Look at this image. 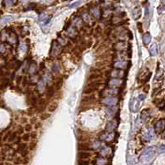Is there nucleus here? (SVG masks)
<instances>
[{
    "instance_id": "1",
    "label": "nucleus",
    "mask_w": 165,
    "mask_h": 165,
    "mask_svg": "<svg viewBox=\"0 0 165 165\" xmlns=\"http://www.w3.org/2000/svg\"><path fill=\"white\" fill-rule=\"evenodd\" d=\"M62 52V45L60 44L57 41H54L52 42L51 51H50V55L53 57H56V56L60 55Z\"/></svg>"
},
{
    "instance_id": "2",
    "label": "nucleus",
    "mask_w": 165,
    "mask_h": 165,
    "mask_svg": "<svg viewBox=\"0 0 165 165\" xmlns=\"http://www.w3.org/2000/svg\"><path fill=\"white\" fill-rule=\"evenodd\" d=\"M101 102L107 106H114L117 104L118 98L116 97H106L102 100Z\"/></svg>"
},
{
    "instance_id": "3",
    "label": "nucleus",
    "mask_w": 165,
    "mask_h": 165,
    "mask_svg": "<svg viewBox=\"0 0 165 165\" xmlns=\"http://www.w3.org/2000/svg\"><path fill=\"white\" fill-rule=\"evenodd\" d=\"M140 102L139 101L138 98H131V99H130V103H129L130 110L132 112H137L139 109H140Z\"/></svg>"
},
{
    "instance_id": "4",
    "label": "nucleus",
    "mask_w": 165,
    "mask_h": 165,
    "mask_svg": "<svg viewBox=\"0 0 165 165\" xmlns=\"http://www.w3.org/2000/svg\"><path fill=\"white\" fill-rule=\"evenodd\" d=\"M154 154V149L152 147H149L143 151L141 155L140 156V159L141 161H146L150 158H151Z\"/></svg>"
},
{
    "instance_id": "5",
    "label": "nucleus",
    "mask_w": 165,
    "mask_h": 165,
    "mask_svg": "<svg viewBox=\"0 0 165 165\" xmlns=\"http://www.w3.org/2000/svg\"><path fill=\"white\" fill-rule=\"evenodd\" d=\"M165 130V119H160L154 124V132L157 134L163 133Z\"/></svg>"
},
{
    "instance_id": "6",
    "label": "nucleus",
    "mask_w": 165,
    "mask_h": 165,
    "mask_svg": "<svg viewBox=\"0 0 165 165\" xmlns=\"http://www.w3.org/2000/svg\"><path fill=\"white\" fill-rule=\"evenodd\" d=\"M118 92H119V90H118L117 88H109L104 89L103 91L102 92L101 95L102 97H104V98H106V97H116V94L118 93Z\"/></svg>"
},
{
    "instance_id": "7",
    "label": "nucleus",
    "mask_w": 165,
    "mask_h": 165,
    "mask_svg": "<svg viewBox=\"0 0 165 165\" xmlns=\"http://www.w3.org/2000/svg\"><path fill=\"white\" fill-rule=\"evenodd\" d=\"M156 137L155 135V132H154V130L152 128H149L148 130H146L145 133H144V136H143V139L145 141H150V140H154Z\"/></svg>"
},
{
    "instance_id": "8",
    "label": "nucleus",
    "mask_w": 165,
    "mask_h": 165,
    "mask_svg": "<svg viewBox=\"0 0 165 165\" xmlns=\"http://www.w3.org/2000/svg\"><path fill=\"white\" fill-rule=\"evenodd\" d=\"M4 39L8 42V43L12 44V45L16 44L17 42V37L15 33H13V32H7V33H5Z\"/></svg>"
},
{
    "instance_id": "9",
    "label": "nucleus",
    "mask_w": 165,
    "mask_h": 165,
    "mask_svg": "<svg viewBox=\"0 0 165 165\" xmlns=\"http://www.w3.org/2000/svg\"><path fill=\"white\" fill-rule=\"evenodd\" d=\"M110 76L112 78H122L124 77V72L120 69H114L110 72Z\"/></svg>"
},
{
    "instance_id": "10",
    "label": "nucleus",
    "mask_w": 165,
    "mask_h": 165,
    "mask_svg": "<svg viewBox=\"0 0 165 165\" xmlns=\"http://www.w3.org/2000/svg\"><path fill=\"white\" fill-rule=\"evenodd\" d=\"M121 79H119V78H111L108 81V86H110V88H116L121 85Z\"/></svg>"
},
{
    "instance_id": "11",
    "label": "nucleus",
    "mask_w": 165,
    "mask_h": 165,
    "mask_svg": "<svg viewBox=\"0 0 165 165\" xmlns=\"http://www.w3.org/2000/svg\"><path fill=\"white\" fill-rule=\"evenodd\" d=\"M89 13L94 18H99L101 16V10L98 7H92L89 10Z\"/></svg>"
},
{
    "instance_id": "12",
    "label": "nucleus",
    "mask_w": 165,
    "mask_h": 165,
    "mask_svg": "<svg viewBox=\"0 0 165 165\" xmlns=\"http://www.w3.org/2000/svg\"><path fill=\"white\" fill-rule=\"evenodd\" d=\"M115 138V133L114 132H106L103 135H101V140H104V141L110 142L112 140H113Z\"/></svg>"
},
{
    "instance_id": "13",
    "label": "nucleus",
    "mask_w": 165,
    "mask_h": 165,
    "mask_svg": "<svg viewBox=\"0 0 165 165\" xmlns=\"http://www.w3.org/2000/svg\"><path fill=\"white\" fill-rule=\"evenodd\" d=\"M66 32H67V35L69 36V37L70 38H75L76 36L78 34V31L76 30V28L74 27V26H69L68 27V29L66 30Z\"/></svg>"
},
{
    "instance_id": "14",
    "label": "nucleus",
    "mask_w": 165,
    "mask_h": 165,
    "mask_svg": "<svg viewBox=\"0 0 165 165\" xmlns=\"http://www.w3.org/2000/svg\"><path fill=\"white\" fill-rule=\"evenodd\" d=\"M126 48H127V44H126L124 41L117 42V43L115 45V49L119 52H122L123 51H125Z\"/></svg>"
},
{
    "instance_id": "15",
    "label": "nucleus",
    "mask_w": 165,
    "mask_h": 165,
    "mask_svg": "<svg viewBox=\"0 0 165 165\" xmlns=\"http://www.w3.org/2000/svg\"><path fill=\"white\" fill-rule=\"evenodd\" d=\"M126 66H127V62L125 61V60H123V61H116V63L114 64V67L116 68V69H124L126 68Z\"/></svg>"
},
{
    "instance_id": "16",
    "label": "nucleus",
    "mask_w": 165,
    "mask_h": 165,
    "mask_svg": "<svg viewBox=\"0 0 165 165\" xmlns=\"http://www.w3.org/2000/svg\"><path fill=\"white\" fill-rule=\"evenodd\" d=\"M149 52H150V55L151 56H155L156 55H158V46L156 43L153 44V45L150 46V50H149Z\"/></svg>"
},
{
    "instance_id": "17",
    "label": "nucleus",
    "mask_w": 165,
    "mask_h": 165,
    "mask_svg": "<svg viewBox=\"0 0 165 165\" xmlns=\"http://www.w3.org/2000/svg\"><path fill=\"white\" fill-rule=\"evenodd\" d=\"M132 16H133L134 19L137 20L141 16V8L140 7H135L132 11Z\"/></svg>"
},
{
    "instance_id": "18",
    "label": "nucleus",
    "mask_w": 165,
    "mask_h": 165,
    "mask_svg": "<svg viewBox=\"0 0 165 165\" xmlns=\"http://www.w3.org/2000/svg\"><path fill=\"white\" fill-rule=\"evenodd\" d=\"M150 116V112H149V110L145 109V110H143L141 112L140 118L141 119L142 121H146V120H149Z\"/></svg>"
},
{
    "instance_id": "19",
    "label": "nucleus",
    "mask_w": 165,
    "mask_h": 165,
    "mask_svg": "<svg viewBox=\"0 0 165 165\" xmlns=\"http://www.w3.org/2000/svg\"><path fill=\"white\" fill-rule=\"evenodd\" d=\"M116 128V123L112 120V121L108 122L107 125H106V130H107L108 132H112Z\"/></svg>"
},
{
    "instance_id": "20",
    "label": "nucleus",
    "mask_w": 165,
    "mask_h": 165,
    "mask_svg": "<svg viewBox=\"0 0 165 165\" xmlns=\"http://www.w3.org/2000/svg\"><path fill=\"white\" fill-rule=\"evenodd\" d=\"M152 40L151 35L150 33H145L144 36H143V43H144V45H147L150 43Z\"/></svg>"
},
{
    "instance_id": "21",
    "label": "nucleus",
    "mask_w": 165,
    "mask_h": 165,
    "mask_svg": "<svg viewBox=\"0 0 165 165\" xmlns=\"http://www.w3.org/2000/svg\"><path fill=\"white\" fill-rule=\"evenodd\" d=\"M37 71V66L35 63H31L28 68V73L30 74H35Z\"/></svg>"
},
{
    "instance_id": "22",
    "label": "nucleus",
    "mask_w": 165,
    "mask_h": 165,
    "mask_svg": "<svg viewBox=\"0 0 165 165\" xmlns=\"http://www.w3.org/2000/svg\"><path fill=\"white\" fill-rule=\"evenodd\" d=\"M42 80H43L44 82H45V83H49L50 82H51V80H52V76H51V74H50V73H46L44 74L43 76H42V78H41Z\"/></svg>"
},
{
    "instance_id": "23",
    "label": "nucleus",
    "mask_w": 165,
    "mask_h": 165,
    "mask_svg": "<svg viewBox=\"0 0 165 165\" xmlns=\"http://www.w3.org/2000/svg\"><path fill=\"white\" fill-rule=\"evenodd\" d=\"M13 19V17H12V16H5V17H3V18L1 19L0 24H1V25H5L6 23L9 22H11Z\"/></svg>"
},
{
    "instance_id": "24",
    "label": "nucleus",
    "mask_w": 165,
    "mask_h": 165,
    "mask_svg": "<svg viewBox=\"0 0 165 165\" xmlns=\"http://www.w3.org/2000/svg\"><path fill=\"white\" fill-rule=\"evenodd\" d=\"M74 27L75 28H76V27H81L82 25V19L81 17H75V18L74 19Z\"/></svg>"
},
{
    "instance_id": "25",
    "label": "nucleus",
    "mask_w": 165,
    "mask_h": 165,
    "mask_svg": "<svg viewBox=\"0 0 165 165\" xmlns=\"http://www.w3.org/2000/svg\"><path fill=\"white\" fill-rule=\"evenodd\" d=\"M81 18L85 22H87V23H90V22H91V17H90V15L88 13H82V17H81Z\"/></svg>"
},
{
    "instance_id": "26",
    "label": "nucleus",
    "mask_w": 165,
    "mask_h": 165,
    "mask_svg": "<svg viewBox=\"0 0 165 165\" xmlns=\"http://www.w3.org/2000/svg\"><path fill=\"white\" fill-rule=\"evenodd\" d=\"M111 149L109 148V147H106V148L102 149V150H101V152H100V154H102V156H107L108 154L111 153Z\"/></svg>"
},
{
    "instance_id": "27",
    "label": "nucleus",
    "mask_w": 165,
    "mask_h": 165,
    "mask_svg": "<svg viewBox=\"0 0 165 165\" xmlns=\"http://www.w3.org/2000/svg\"><path fill=\"white\" fill-rule=\"evenodd\" d=\"M96 89H97V88H94V87H92V86L89 85V86H88L85 89H84V93L90 94V93H92V92H93Z\"/></svg>"
},
{
    "instance_id": "28",
    "label": "nucleus",
    "mask_w": 165,
    "mask_h": 165,
    "mask_svg": "<svg viewBox=\"0 0 165 165\" xmlns=\"http://www.w3.org/2000/svg\"><path fill=\"white\" fill-rule=\"evenodd\" d=\"M106 163H107V160L104 158H98L96 161L97 165H106Z\"/></svg>"
},
{
    "instance_id": "29",
    "label": "nucleus",
    "mask_w": 165,
    "mask_h": 165,
    "mask_svg": "<svg viewBox=\"0 0 165 165\" xmlns=\"http://www.w3.org/2000/svg\"><path fill=\"white\" fill-rule=\"evenodd\" d=\"M48 17H49V16H48L47 14H45V13H41V15H40V17H39V21H40V22L44 23V22H45L46 21V20L48 19Z\"/></svg>"
},
{
    "instance_id": "30",
    "label": "nucleus",
    "mask_w": 165,
    "mask_h": 165,
    "mask_svg": "<svg viewBox=\"0 0 165 165\" xmlns=\"http://www.w3.org/2000/svg\"><path fill=\"white\" fill-rule=\"evenodd\" d=\"M45 82H44L42 79H41V80H40V82H38V86H37L38 90H39L40 92H43L44 88H45Z\"/></svg>"
},
{
    "instance_id": "31",
    "label": "nucleus",
    "mask_w": 165,
    "mask_h": 165,
    "mask_svg": "<svg viewBox=\"0 0 165 165\" xmlns=\"http://www.w3.org/2000/svg\"><path fill=\"white\" fill-rule=\"evenodd\" d=\"M57 103H51V105L48 106V111H49L50 112H54L57 109Z\"/></svg>"
},
{
    "instance_id": "32",
    "label": "nucleus",
    "mask_w": 165,
    "mask_h": 165,
    "mask_svg": "<svg viewBox=\"0 0 165 165\" xmlns=\"http://www.w3.org/2000/svg\"><path fill=\"white\" fill-rule=\"evenodd\" d=\"M163 74H164V70L158 68V70H157L156 75H155V79H158V78H160L163 76Z\"/></svg>"
},
{
    "instance_id": "33",
    "label": "nucleus",
    "mask_w": 165,
    "mask_h": 165,
    "mask_svg": "<svg viewBox=\"0 0 165 165\" xmlns=\"http://www.w3.org/2000/svg\"><path fill=\"white\" fill-rule=\"evenodd\" d=\"M78 157H79L80 158H82V159H83V158H88V157H89V154L87 152H80L79 154H78Z\"/></svg>"
},
{
    "instance_id": "34",
    "label": "nucleus",
    "mask_w": 165,
    "mask_h": 165,
    "mask_svg": "<svg viewBox=\"0 0 165 165\" xmlns=\"http://www.w3.org/2000/svg\"><path fill=\"white\" fill-rule=\"evenodd\" d=\"M157 106H158L160 110H164L165 108V101L164 100H160L159 102L157 103Z\"/></svg>"
},
{
    "instance_id": "35",
    "label": "nucleus",
    "mask_w": 165,
    "mask_h": 165,
    "mask_svg": "<svg viewBox=\"0 0 165 165\" xmlns=\"http://www.w3.org/2000/svg\"><path fill=\"white\" fill-rule=\"evenodd\" d=\"M101 76V74L99 73H91L89 75V79H96Z\"/></svg>"
},
{
    "instance_id": "36",
    "label": "nucleus",
    "mask_w": 165,
    "mask_h": 165,
    "mask_svg": "<svg viewBox=\"0 0 165 165\" xmlns=\"http://www.w3.org/2000/svg\"><path fill=\"white\" fill-rule=\"evenodd\" d=\"M82 2L81 1H77V2H74V3H71V4L69 5V8H77L78 5L81 4Z\"/></svg>"
},
{
    "instance_id": "37",
    "label": "nucleus",
    "mask_w": 165,
    "mask_h": 165,
    "mask_svg": "<svg viewBox=\"0 0 165 165\" xmlns=\"http://www.w3.org/2000/svg\"><path fill=\"white\" fill-rule=\"evenodd\" d=\"M78 165H89V162L88 160L80 159L78 161Z\"/></svg>"
},
{
    "instance_id": "38",
    "label": "nucleus",
    "mask_w": 165,
    "mask_h": 165,
    "mask_svg": "<svg viewBox=\"0 0 165 165\" xmlns=\"http://www.w3.org/2000/svg\"><path fill=\"white\" fill-rule=\"evenodd\" d=\"M101 145V142L100 141H95L93 143V145H92V149H94V150H97V149H98Z\"/></svg>"
},
{
    "instance_id": "39",
    "label": "nucleus",
    "mask_w": 165,
    "mask_h": 165,
    "mask_svg": "<svg viewBox=\"0 0 165 165\" xmlns=\"http://www.w3.org/2000/svg\"><path fill=\"white\" fill-rule=\"evenodd\" d=\"M6 50V47L4 44H3L2 42H0V53H3Z\"/></svg>"
},
{
    "instance_id": "40",
    "label": "nucleus",
    "mask_w": 165,
    "mask_h": 165,
    "mask_svg": "<svg viewBox=\"0 0 165 165\" xmlns=\"http://www.w3.org/2000/svg\"><path fill=\"white\" fill-rule=\"evenodd\" d=\"M144 98H145V95H144V94H140V95H139V97H138V99L140 102L144 101Z\"/></svg>"
},
{
    "instance_id": "41",
    "label": "nucleus",
    "mask_w": 165,
    "mask_h": 165,
    "mask_svg": "<svg viewBox=\"0 0 165 165\" xmlns=\"http://www.w3.org/2000/svg\"><path fill=\"white\" fill-rule=\"evenodd\" d=\"M53 94H54V89L52 88H51L49 90H48V95H49L50 97H51Z\"/></svg>"
},
{
    "instance_id": "42",
    "label": "nucleus",
    "mask_w": 165,
    "mask_h": 165,
    "mask_svg": "<svg viewBox=\"0 0 165 165\" xmlns=\"http://www.w3.org/2000/svg\"><path fill=\"white\" fill-rule=\"evenodd\" d=\"M151 75H152V74L150 73V72H149L148 76H146V77H145V80H144V81H145V82L149 81V80H150V78H151Z\"/></svg>"
},
{
    "instance_id": "43",
    "label": "nucleus",
    "mask_w": 165,
    "mask_h": 165,
    "mask_svg": "<svg viewBox=\"0 0 165 165\" xmlns=\"http://www.w3.org/2000/svg\"><path fill=\"white\" fill-rule=\"evenodd\" d=\"M149 14H150V8H149V6H148V7H146V8H145V17H148Z\"/></svg>"
},
{
    "instance_id": "44",
    "label": "nucleus",
    "mask_w": 165,
    "mask_h": 165,
    "mask_svg": "<svg viewBox=\"0 0 165 165\" xmlns=\"http://www.w3.org/2000/svg\"><path fill=\"white\" fill-rule=\"evenodd\" d=\"M53 66H54V67H53V70H54L55 72H57V71H58V69H60V67L57 65V64H54Z\"/></svg>"
},
{
    "instance_id": "45",
    "label": "nucleus",
    "mask_w": 165,
    "mask_h": 165,
    "mask_svg": "<svg viewBox=\"0 0 165 165\" xmlns=\"http://www.w3.org/2000/svg\"><path fill=\"white\" fill-rule=\"evenodd\" d=\"M28 138H29V135H28V134L24 135L23 137H22V139H23L24 140H28Z\"/></svg>"
},
{
    "instance_id": "46",
    "label": "nucleus",
    "mask_w": 165,
    "mask_h": 165,
    "mask_svg": "<svg viewBox=\"0 0 165 165\" xmlns=\"http://www.w3.org/2000/svg\"><path fill=\"white\" fill-rule=\"evenodd\" d=\"M5 3L7 5H11V4H13V2H11V1H7L5 2Z\"/></svg>"
},
{
    "instance_id": "47",
    "label": "nucleus",
    "mask_w": 165,
    "mask_h": 165,
    "mask_svg": "<svg viewBox=\"0 0 165 165\" xmlns=\"http://www.w3.org/2000/svg\"><path fill=\"white\" fill-rule=\"evenodd\" d=\"M160 150H162V151H165V144H164L163 146L160 147Z\"/></svg>"
},
{
    "instance_id": "48",
    "label": "nucleus",
    "mask_w": 165,
    "mask_h": 165,
    "mask_svg": "<svg viewBox=\"0 0 165 165\" xmlns=\"http://www.w3.org/2000/svg\"><path fill=\"white\" fill-rule=\"evenodd\" d=\"M26 130H31V126H27V127H26Z\"/></svg>"
},
{
    "instance_id": "49",
    "label": "nucleus",
    "mask_w": 165,
    "mask_h": 165,
    "mask_svg": "<svg viewBox=\"0 0 165 165\" xmlns=\"http://www.w3.org/2000/svg\"><path fill=\"white\" fill-rule=\"evenodd\" d=\"M162 138L164 139V140H165V130L164 132H163V135H162Z\"/></svg>"
},
{
    "instance_id": "50",
    "label": "nucleus",
    "mask_w": 165,
    "mask_h": 165,
    "mask_svg": "<svg viewBox=\"0 0 165 165\" xmlns=\"http://www.w3.org/2000/svg\"><path fill=\"white\" fill-rule=\"evenodd\" d=\"M0 59H1V55H0Z\"/></svg>"
}]
</instances>
